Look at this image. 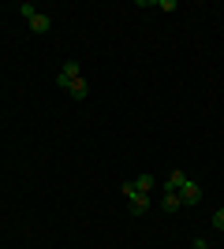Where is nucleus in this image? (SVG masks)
Here are the masks:
<instances>
[{"mask_svg": "<svg viewBox=\"0 0 224 249\" xmlns=\"http://www.w3.org/2000/svg\"><path fill=\"white\" fill-rule=\"evenodd\" d=\"M164 208H168V212H176V208H183V197H180V194H176V190H168V194H164Z\"/></svg>", "mask_w": 224, "mask_h": 249, "instance_id": "423d86ee", "label": "nucleus"}, {"mask_svg": "<svg viewBox=\"0 0 224 249\" xmlns=\"http://www.w3.org/2000/svg\"><path fill=\"white\" fill-rule=\"evenodd\" d=\"M176 194L183 197V205H198V201H202V186H198V182H191V178H187Z\"/></svg>", "mask_w": 224, "mask_h": 249, "instance_id": "7ed1b4c3", "label": "nucleus"}, {"mask_svg": "<svg viewBox=\"0 0 224 249\" xmlns=\"http://www.w3.org/2000/svg\"><path fill=\"white\" fill-rule=\"evenodd\" d=\"M67 93H71V97H79V101H82V97L90 93V86H86V78H75V82L67 86Z\"/></svg>", "mask_w": 224, "mask_h": 249, "instance_id": "39448f33", "label": "nucleus"}, {"mask_svg": "<svg viewBox=\"0 0 224 249\" xmlns=\"http://www.w3.org/2000/svg\"><path fill=\"white\" fill-rule=\"evenodd\" d=\"M135 186H139L142 194H146V190H153V175H149V171H142V175L135 178Z\"/></svg>", "mask_w": 224, "mask_h": 249, "instance_id": "0eeeda50", "label": "nucleus"}, {"mask_svg": "<svg viewBox=\"0 0 224 249\" xmlns=\"http://www.w3.org/2000/svg\"><path fill=\"white\" fill-rule=\"evenodd\" d=\"M19 11H22V19H26V22H30L34 15H38V8H34L30 0H22V4H19Z\"/></svg>", "mask_w": 224, "mask_h": 249, "instance_id": "1a4fd4ad", "label": "nucleus"}, {"mask_svg": "<svg viewBox=\"0 0 224 249\" xmlns=\"http://www.w3.org/2000/svg\"><path fill=\"white\" fill-rule=\"evenodd\" d=\"M183 182H187V175H183V171H172V175H168V190H180Z\"/></svg>", "mask_w": 224, "mask_h": 249, "instance_id": "6e6552de", "label": "nucleus"}, {"mask_svg": "<svg viewBox=\"0 0 224 249\" xmlns=\"http://www.w3.org/2000/svg\"><path fill=\"white\" fill-rule=\"evenodd\" d=\"M30 30H34V34H49V30H53V19L38 11V15H34V19H30Z\"/></svg>", "mask_w": 224, "mask_h": 249, "instance_id": "20e7f679", "label": "nucleus"}, {"mask_svg": "<svg viewBox=\"0 0 224 249\" xmlns=\"http://www.w3.org/2000/svg\"><path fill=\"white\" fill-rule=\"evenodd\" d=\"M120 194L127 197V208L135 212V216H142V212L149 208V194H142V190L135 186V178H131V182H123V186H120Z\"/></svg>", "mask_w": 224, "mask_h": 249, "instance_id": "f257e3e1", "label": "nucleus"}, {"mask_svg": "<svg viewBox=\"0 0 224 249\" xmlns=\"http://www.w3.org/2000/svg\"><path fill=\"white\" fill-rule=\"evenodd\" d=\"M75 78H82V67H79V63H75V60H67L64 67L56 71V86H60V89H67V86H71Z\"/></svg>", "mask_w": 224, "mask_h": 249, "instance_id": "f03ea898", "label": "nucleus"}, {"mask_svg": "<svg viewBox=\"0 0 224 249\" xmlns=\"http://www.w3.org/2000/svg\"><path fill=\"white\" fill-rule=\"evenodd\" d=\"M213 227L224 231V208H217V212H213Z\"/></svg>", "mask_w": 224, "mask_h": 249, "instance_id": "9d476101", "label": "nucleus"}]
</instances>
